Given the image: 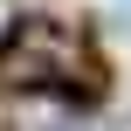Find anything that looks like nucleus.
Listing matches in <instances>:
<instances>
[{
  "label": "nucleus",
  "mask_w": 131,
  "mask_h": 131,
  "mask_svg": "<svg viewBox=\"0 0 131 131\" xmlns=\"http://www.w3.org/2000/svg\"><path fill=\"white\" fill-rule=\"evenodd\" d=\"M14 124L21 131H69V111H62V104H21Z\"/></svg>",
  "instance_id": "1"
},
{
  "label": "nucleus",
  "mask_w": 131,
  "mask_h": 131,
  "mask_svg": "<svg viewBox=\"0 0 131 131\" xmlns=\"http://www.w3.org/2000/svg\"><path fill=\"white\" fill-rule=\"evenodd\" d=\"M0 41H7V14H0Z\"/></svg>",
  "instance_id": "2"
}]
</instances>
